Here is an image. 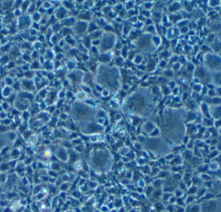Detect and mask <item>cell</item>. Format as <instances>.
I'll return each instance as SVG.
<instances>
[{"label": "cell", "mask_w": 221, "mask_h": 212, "mask_svg": "<svg viewBox=\"0 0 221 212\" xmlns=\"http://www.w3.org/2000/svg\"><path fill=\"white\" fill-rule=\"evenodd\" d=\"M93 163L96 169L101 171L106 169L108 168L106 166H108L110 164L109 154L106 152H103L102 150H99L94 157Z\"/></svg>", "instance_id": "6da1fadb"}, {"label": "cell", "mask_w": 221, "mask_h": 212, "mask_svg": "<svg viewBox=\"0 0 221 212\" xmlns=\"http://www.w3.org/2000/svg\"><path fill=\"white\" fill-rule=\"evenodd\" d=\"M201 212H220L219 200H210L204 203L201 206Z\"/></svg>", "instance_id": "7a4b0ae2"}]
</instances>
